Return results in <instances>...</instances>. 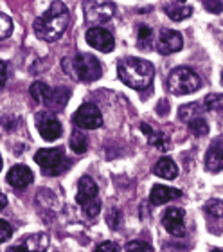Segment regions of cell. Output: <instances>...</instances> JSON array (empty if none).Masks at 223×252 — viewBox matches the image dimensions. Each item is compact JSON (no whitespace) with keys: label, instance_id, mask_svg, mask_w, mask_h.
<instances>
[{"label":"cell","instance_id":"6da1fadb","mask_svg":"<svg viewBox=\"0 0 223 252\" xmlns=\"http://www.w3.org/2000/svg\"><path fill=\"white\" fill-rule=\"evenodd\" d=\"M68 22H70V13L67 5L63 2H52L49 9L34 20L32 29L34 34L43 42H56L67 31Z\"/></svg>","mask_w":223,"mask_h":252},{"label":"cell","instance_id":"7a4b0ae2","mask_svg":"<svg viewBox=\"0 0 223 252\" xmlns=\"http://www.w3.org/2000/svg\"><path fill=\"white\" fill-rule=\"evenodd\" d=\"M117 74L119 79L130 89L135 90H146L150 89L153 76H155V67L148 60L142 58H125L121 60L117 65Z\"/></svg>","mask_w":223,"mask_h":252},{"label":"cell","instance_id":"3957f363","mask_svg":"<svg viewBox=\"0 0 223 252\" xmlns=\"http://www.w3.org/2000/svg\"><path fill=\"white\" fill-rule=\"evenodd\" d=\"M63 70L74 78L76 81H83V83H90V81H97L103 76V67L96 56L87 53H79L74 56L62 60Z\"/></svg>","mask_w":223,"mask_h":252},{"label":"cell","instance_id":"277c9868","mask_svg":"<svg viewBox=\"0 0 223 252\" xmlns=\"http://www.w3.org/2000/svg\"><path fill=\"white\" fill-rule=\"evenodd\" d=\"M34 160L40 166L42 173L47 177H58L70 168V160L67 158L63 148H43L34 153Z\"/></svg>","mask_w":223,"mask_h":252},{"label":"cell","instance_id":"5b68a950","mask_svg":"<svg viewBox=\"0 0 223 252\" xmlns=\"http://www.w3.org/2000/svg\"><path fill=\"white\" fill-rule=\"evenodd\" d=\"M202 87V78L189 67L173 68L167 76V89L175 95H187Z\"/></svg>","mask_w":223,"mask_h":252},{"label":"cell","instance_id":"8992f818","mask_svg":"<svg viewBox=\"0 0 223 252\" xmlns=\"http://www.w3.org/2000/svg\"><path fill=\"white\" fill-rule=\"evenodd\" d=\"M76 202L81 205L87 218H96L101 211V198H99L97 184L90 177H81L78 184V194Z\"/></svg>","mask_w":223,"mask_h":252},{"label":"cell","instance_id":"52a82bcc","mask_svg":"<svg viewBox=\"0 0 223 252\" xmlns=\"http://www.w3.org/2000/svg\"><path fill=\"white\" fill-rule=\"evenodd\" d=\"M72 123L81 130H96L103 125V116H101V112L96 105L85 103L72 116Z\"/></svg>","mask_w":223,"mask_h":252},{"label":"cell","instance_id":"ba28073f","mask_svg":"<svg viewBox=\"0 0 223 252\" xmlns=\"http://www.w3.org/2000/svg\"><path fill=\"white\" fill-rule=\"evenodd\" d=\"M36 126L43 141H56L63 133L62 123L58 121L52 112H40L36 116Z\"/></svg>","mask_w":223,"mask_h":252},{"label":"cell","instance_id":"9c48e42d","mask_svg":"<svg viewBox=\"0 0 223 252\" xmlns=\"http://www.w3.org/2000/svg\"><path fill=\"white\" fill-rule=\"evenodd\" d=\"M114 15V2H87L85 4V20L90 22V24H104Z\"/></svg>","mask_w":223,"mask_h":252},{"label":"cell","instance_id":"30bf717a","mask_svg":"<svg viewBox=\"0 0 223 252\" xmlns=\"http://www.w3.org/2000/svg\"><path fill=\"white\" fill-rule=\"evenodd\" d=\"M87 43L101 53H112L115 47V40L112 36V32L101 26H94L87 31Z\"/></svg>","mask_w":223,"mask_h":252},{"label":"cell","instance_id":"8fae6325","mask_svg":"<svg viewBox=\"0 0 223 252\" xmlns=\"http://www.w3.org/2000/svg\"><path fill=\"white\" fill-rule=\"evenodd\" d=\"M184 45V38L178 31L173 29H160L159 36H157L155 47L160 54H173L180 51Z\"/></svg>","mask_w":223,"mask_h":252},{"label":"cell","instance_id":"7c38bea8","mask_svg":"<svg viewBox=\"0 0 223 252\" xmlns=\"http://www.w3.org/2000/svg\"><path fill=\"white\" fill-rule=\"evenodd\" d=\"M47 249H49V236L45 232H36L26 236L18 245H13L5 252H45Z\"/></svg>","mask_w":223,"mask_h":252},{"label":"cell","instance_id":"4fadbf2b","mask_svg":"<svg viewBox=\"0 0 223 252\" xmlns=\"http://www.w3.org/2000/svg\"><path fill=\"white\" fill-rule=\"evenodd\" d=\"M162 225L171 236L182 238L186 234V223H184V211L178 207H169L162 216Z\"/></svg>","mask_w":223,"mask_h":252},{"label":"cell","instance_id":"5bb4252c","mask_svg":"<svg viewBox=\"0 0 223 252\" xmlns=\"http://www.w3.org/2000/svg\"><path fill=\"white\" fill-rule=\"evenodd\" d=\"M5 180H7V184H9L11 188L24 189L34 180V175H32V171L27 168L26 164H16V166H13V168L7 171Z\"/></svg>","mask_w":223,"mask_h":252},{"label":"cell","instance_id":"9a60e30c","mask_svg":"<svg viewBox=\"0 0 223 252\" xmlns=\"http://www.w3.org/2000/svg\"><path fill=\"white\" fill-rule=\"evenodd\" d=\"M182 196L180 189L169 188V186H162V184H155L150 193V202L153 205H164L171 200H177Z\"/></svg>","mask_w":223,"mask_h":252},{"label":"cell","instance_id":"2e32d148","mask_svg":"<svg viewBox=\"0 0 223 252\" xmlns=\"http://www.w3.org/2000/svg\"><path fill=\"white\" fill-rule=\"evenodd\" d=\"M205 169L211 173H220L223 169V146L220 141L213 142L205 155Z\"/></svg>","mask_w":223,"mask_h":252},{"label":"cell","instance_id":"e0dca14e","mask_svg":"<svg viewBox=\"0 0 223 252\" xmlns=\"http://www.w3.org/2000/svg\"><path fill=\"white\" fill-rule=\"evenodd\" d=\"M153 173H155L157 177H160V179L173 180V179H177L178 166L175 164V160H173V158L162 157L160 160L155 164V168H153Z\"/></svg>","mask_w":223,"mask_h":252},{"label":"cell","instance_id":"ac0fdd59","mask_svg":"<svg viewBox=\"0 0 223 252\" xmlns=\"http://www.w3.org/2000/svg\"><path fill=\"white\" fill-rule=\"evenodd\" d=\"M164 11L166 15L175 22L186 20L192 15V7L189 4H180V2H169V4H164Z\"/></svg>","mask_w":223,"mask_h":252},{"label":"cell","instance_id":"d6986e66","mask_svg":"<svg viewBox=\"0 0 223 252\" xmlns=\"http://www.w3.org/2000/svg\"><path fill=\"white\" fill-rule=\"evenodd\" d=\"M68 97H70V90L63 89V87H58V89L52 90L51 101L47 103V108L49 112H60L63 110V106L67 105Z\"/></svg>","mask_w":223,"mask_h":252},{"label":"cell","instance_id":"ffe728a7","mask_svg":"<svg viewBox=\"0 0 223 252\" xmlns=\"http://www.w3.org/2000/svg\"><path fill=\"white\" fill-rule=\"evenodd\" d=\"M29 94L34 101H36L38 105H45L51 101V95H52V89H49V85H45L43 81H34L31 85V89H29Z\"/></svg>","mask_w":223,"mask_h":252},{"label":"cell","instance_id":"44dd1931","mask_svg":"<svg viewBox=\"0 0 223 252\" xmlns=\"http://www.w3.org/2000/svg\"><path fill=\"white\" fill-rule=\"evenodd\" d=\"M200 103H187V105L180 106L178 108V119L184 123H191L192 119H196V117H200V114H202V110H205V108H200Z\"/></svg>","mask_w":223,"mask_h":252},{"label":"cell","instance_id":"7402d4cb","mask_svg":"<svg viewBox=\"0 0 223 252\" xmlns=\"http://www.w3.org/2000/svg\"><path fill=\"white\" fill-rule=\"evenodd\" d=\"M70 148L78 155H83L89 150V137L85 135L81 130H74L72 135H70Z\"/></svg>","mask_w":223,"mask_h":252},{"label":"cell","instance_id":"603a6c76","mask_svg":"<svg viewBox=\"0 0 223 252\" xmlns=\"http://www.w3.org/2000/svg\"><path fill=\"white\" fill-rule=\"evenodd\" d=\"M189 125V130L192 131V135L196 137H205L209 133V123L203 119V117H196V119H192L191 123H187Z\"/></svg>","mask_w":223,"mask_h":252},{"label":"cell","instance_id":"cb8c5ba5","mask_svg":"<svg viewBox=\"0 0 223 252\" xmlns=\"http://www.w3.org/2000/svg\"><path fill=\"white\" fill-rule=\"evenodd\" d=\"M148 142H150L151 146H155L157 150H160V152H167L169 150V141H167V137L160 131H153L150 137H148Z\"/></svg>","mask_w":223,"mask_h":252},{"label":"cell","instance_id":"d4e9b609","mask_svg":"<svg viewBox=\"0 0 223 252\" xmlns=\"http://www.w3.org/2000/svg\"><path fill=\"white\" fill-rule=\"evenodd\" d=\"M205 213H207L209 216H213V218H223V202L222 200H209L207 204H205Z\"/></svg>","mask_w":223,"mask_h":252},{"label":"cell","instance_id":"484cf974","mask_svg":"<svg viewBox=\"0 0 223 252\" xmlns=\"http://www.w3.org/2000/svg\"><path fill=\"white\" fill-rule=\"evenodd\" d=\"M137 43L140 49H150L151 47V29L146 26L139 27V34H137Z\"/></svg>","mask_w":223,"mask_h":252},{"label":"cell","instance_id":"4316f807","mask_svg":"<svg viewBox=\"0 0 223 252\" xmlns=\"http://www.w3.org/2000/svg\"><path fill=\"white\" fill-rule=\"evenodd\" d=\"M205 110H222L223 108V95L222 94H209L203 101Z\"/></svg>","mask_w":223,"mask_h":252},{"label":"cell","instance_id":"83f0119b","mask_svg":"<svg viewBox=\"0 0 223 252\" xmlns=\"http://www.w3.org/2000/svg\"><path fill=\"white\" fill-rule=\"evenodd\" d=\"M125 252H153V249H151L146 242H140V240H133V242H128V243H126Z\"/></svg>","mask_w":223,"mask_h":252},{"label":"cell","instance_id":"f1b7e54d","mask_svg":"<svg viewBox=\"0 0 223 252\" xmlns=\"http://www.w3.org/2000/svg\"><path fill=\"white\" fill-rule=\"evenodd\" d=\"M0 20H2V29H0V38L5 40V38L11 36V31H13V22L7 15L0 13Z\"/></svg>","mask_w":223,"mask_h":252},{"label":"cell","instance_id":"f546056e","mask_svg":"<svg viewBox=\"0 0 223 252\" xmlns=\"http://www.w3.org/2000/svg\"><path fill=\"white\" fill-rule=\"evenodd\" d=\"M106 220H108V223H110V227H112V229H117V227H119V223H121V220H123V215H121V211L112 209L108 213V216H106Z\"/></svg>","mask_w":223,"mask_h":252},{"label":"cell","instance_id":"4dcf8cb0","mask_svg":"<svg viewBox=\"0 0 223 252\" xmlns=\"http://www.w3.org/2000/svg\"><path fill=\"white\" fill-rule=\"evenodd\" d=\"M11 234H13V229H11V225L5 220H2V221H0V242L5 243L11 238Z\"/></svg>","mask_w":223,"mask_h":252},{"label":"cell","instance_id":"1f68e13d","mask_svg":"<svg viewBox=\"0 0 223 252\" xmlns=\"http://www.w3.org/2000/svg\"><path fill=\"white\" fill-rule=\"evenodd\" d=\"M203 7L209 13H222L223 11V2H213V0H205L203 2Z\"/></svg>","mask_w":223,"mask_h":252},{"label":"cell","instance_id":"d6a6232c","mask_svg":"<svg viewBox=\"0 0 223 252\" xmlns=\"http://www.w3.org/2000/svg\"><path fill=\"white\" fill-rule=\"evenodd\" d=\"M96 252H119V247L114 242H104L96 249Z\"/></svg>","mask_w":223,"mask_h":252},{"label":"cell","instance_id":"836d02e7","mask_svg":"<svg viewBox=\"0 0 223 252\" xmlns=\"http://www.w3.org/2000/svg\"><path fill=\"white\" fill-rule=\"evenodd\" d=\"M157 114H159V116H167V114H169V105H167V101H160V103L157 105Z\"/></svg>","mask_w":223,"mask_h":252},{"label":"cell","instance_id":"e575fe53","mask_svg":"<svg viewBox=\"0 0 223 252\" xmlns=\"http://www.w3.org/2000/svg\"><path fill=\"white\" fill-rule=\"evenodd\" d=\"M0 65H2V87H4L5 81H7V63L2 62Z\"/></svg>","mask_w":223,"mask_h":252},{"label":"cell","instance_id":"d590c367","mask_svg":"<svg viewBox=\"0 0 223 252\" xmlns=\"http://www.w3.org/2000/svg\"><path fill=\"white\" fill-rule=\"evenodd\" d=\"M7 200H5V194H0V207H5Z\"/></svg>","mask_w":223,"mask_h":252},{"label":"cell","instance_id":"8d00e7d4","mask_svg":"<svg viewBox=\"0 0 223 252\" xmlns=\"http://www.w3.org/2000/svg\"><path fill=\"white\" fill-rule=\"evenodd\" d=\"M222 83H223V72H222Z\"/></svg>","mask_w":223,"mask_h":252},{"label":"cell","instance_id":"74e56055","mask_svg":"<svg viewBox=\"0 0 223 252\" xmlns=\"http://www.w3.org/2000/svg\"><path fill=\"white\" fill-rule=\"evenodd\" d=\"M213 252H223V251H213Z\"/></svg>","mask_w":223,"mask_h":252}]
</instances>
